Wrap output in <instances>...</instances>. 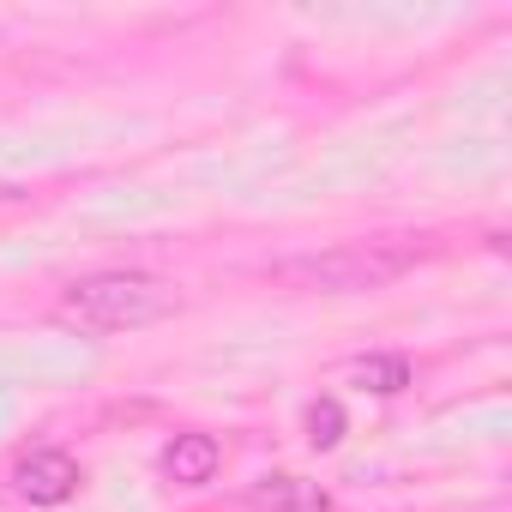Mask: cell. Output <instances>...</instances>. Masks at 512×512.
<instances>
[{"label": "cell", "instance_id": "obj_1", "mask_svg": "<svg viewBox=\"0 0 512 512\" xmlns=\"http://www.w3.org/2000/svg\"><path fill=\"white\" fill-rule=\"evenodd\" d=\"M422 260L416 241H338L320 253H296L278 260L272 278L290 290H320V296H362V290H386L398 284L410 266Z\"/></svg>", "mask_w": 512, "mask_h": 512}, {"label": "cell", "instance_id": "obj_2", "mask_svg": "<svg viewBox=\"0 0 512 512\" xmlns=\"http://www.w3.org/2000/svg\"><path fill=\"white\" fill-rule=\"evenodd\" d=\"M55 314L79 332H139L175 314V290L145 272H97V278H79Z\"/></svg>", "mask_w": 512, "mask_h": 512}, {"label": "cell", "instance_id": "obj_3", "mask_svg": "<svg viewBox=\"0 0 512 512\" xmlns=\"http://www.w3.org/2000/svg\"><path fill=\"white\" fill-rule=\"evenodd\" d=\"M13 494L31 500V506H61V500L79 494V464L67 452L43 446V452H31V458L13 464Z\"/></svg>", "mask_w": 512, "mask_h": 512}, {"label": "cell", "instance_id": "obj_4", "mask_svg": "<svg viewBox=\"0 0 512 512\" xmlns=\"http://www.w3.org/2000/svg\"><path fill=\"white\" fill-rule=\"evenodd\" d=\"M217 440L211 434H175L169 446H163V458H157V470L169 476V482H181V488H205L211 476H217Z\"/></svg>", "mask_w": 512, "mask_h": 512}, {"label": "cell", "instance_id": "obj_5", "mask_svg": "<svg viewBox=\"0 0 512 512\" xmlns=\"http://www.w3.org/2000/svg\"><path fill=\"white\" fill-rule=\"evenodd\" d=\"M247 500L260 506V512H326V506H332V494H326L320 482H302V476H290V470L260 476V482L247 488Z\"/></svg>", "mask_w": 512, "mask_h": 512}, {"label": "cell", "instance_id": "obj_6", "mask_svg": "<svg viewBox=\"0 0 512 512\" xmlns=\"http://www.w3.org/2000/svg\"><path fill=\"white\" fill-rule=\"evenodd\" d=\"M350 380H356L362 392L392 398V392L410 386V362H404V356H356V362H350Z\"/></svg>", "mask_w": 512, "mask_h": 512}, {"label": "cell", "instance_id": "obj_7", "mask_svg": "<svg viewBox=\"0 0 512 512\" xmlns=\"http://www.w3.org/2000/svg\"><path fill=\"white\" fill-rule=\"evenodd\" d=\"M308 440H314L320 452H332V446L344 440V404H338V398H314V404H308Z\"/></svg>", "mask_w": 512, "mask_h": 512}]
</instances>
